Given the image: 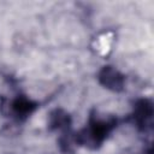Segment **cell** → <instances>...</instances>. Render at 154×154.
<instances>
[{"label": "cell", "instance_id": "obj_1", "mask_svg": "<svg viewBox=\"0 0 154 154\" xmlns=\"http://www.w3.org/2000/svg\"><path fill=\"white\" fill-rule=\"evenodd\" d=\"M117 126V119L114 117H108L107 119L97 118L96 116H90L88 125L81 131L75 134V140L77 146H84L89 149H97L107 140L108 135Z\"/></svg>", "mask_w": 154, "mask_h": 154}, {"label": "cell", "instance_id": "obj_2", "mask_svg": "<svg viewBox=\"0 0 154 154\" xmlns=\"http://www.w3.org/2000/svg\"><path fill=\"white\" fill-rule=\"evenodd\" d=\"M153 114H154V106L150 99L142 97L135 101L131 117L134 124L140 131H147V129L150 128Z\"/></svg>", "mask_w": 154, "mask_h": 154}, {"label": "cell", "instance_id": "obj_3", "mask_svg": "<svg viewBox=\"0 0 154 154\" xmlns=\"http://www.w3.org/2000/svg\"><path fill=\"white\" fill-rule=\"evenodd\" d=\"M97 81L103 88L113 93H120L125 89V76L112 65H105L100 69Z\"/></svg>", "mask_w": 154, "mask_h": 154}, {"label": "cell", "instance_id": "obj_4", "mask_svg": "<svg viewBox=\"0 0 154 154\" xmlns=\"http://www.w3.org/2000/svg\"><path fill=\"white\" fill-rule=\"evenodd\" d=\"M8 105H10L8 106L10 113L16 116L18 120H25L38 107L37 102H35L34 100H31V99H29V97H26L24 95H18Z\"/></svg>", "mask_w": 154, "mask_h": 154}, {"label": "cell", "instance_id": "obj_5", "mask_svg": "<svg viewBox=\"0 0 154 154\" xmlns=\"http://www.w3.org/2000/svg\"><path fill=\"white\" fill-rule=\"evenodd\" d=\"M72 124L71 116L63 108H54L48 114V129L52 131L59 130L61 132L69 131Z\"/></svg>", "mask_w": 154, "mask_h": 154}, {"label": "cell", "instance_id": "obj_6", "mask_svg": "<svg viewBox=\"0 0 154 154\" xmlns=\"http://www.w3.org/2000/svg\"><path fill=\"white\" fill-rule=\"evenodd\" d=\"M58 147L65 154H73V152L77 147V143L75 140V134H72L70 130L61 132V135L58 138Z\"/></svg>", "mask_w": 154, "mask_h": 154}, {"label": "cell", "instance_id": "obj_7", "mask_svg": "<svg viewBox=\"0 0 154 154\" xmlns=\"http://www.w3.org/2000/svg\"><path fill=\"white\" fill-rule=\"evenodd\" d=\"M142 154H153V148H152V144H148V146H147V147L143 149Z\"/></svg>", "mask_w": 154, "mask_h": 154}]
</instances>
